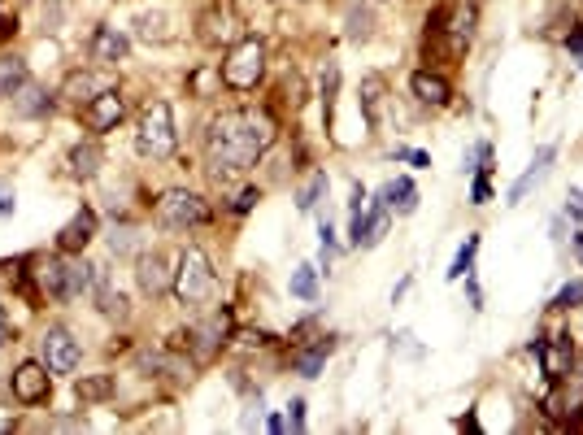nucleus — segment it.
<instances>
[{
	"mask_svg": "<svg viewBox=\"0 0 583 435\" xmlns=\"http://www.w3.org/2000/svg\"><path fill=\"white\" fill-rule=\"evenodd\" d=\"M270 144H275V118L262 114V109L218 114L205 131V153H209V166H214L218 174L248 170Z\"/></svg>",
	"mask_w": 583,
	"mask_h": 435,
	"instance_id": "nucleus-1",
	"label": "nucleus"
},
{
	"mask_svg": "<svg viewBox=\"0 0 583 435\" xmlns=\"http://www.w3.org/2000/svg\"><path fill=\"white\" fill-rule=\"evenodd\" d=\"M179 144V131H175V114H170L166 101H153L140 114V131H135V148H140V157H170Z\"/></svg>",
	"mask_w": 583,
	"mask_h": 435,
	"instance_id": "nucleus-2",
	"label": "nucleus"
},
{
	"mask_svg": "<svg viewBox=\"0 0 583 435\" xmlns=\"http://www.w3.org/2000/svg\"><path fill=\"white\" fill-rule=\"evenodd\" d=\"M218 288V275H214V261H209L201 248H183L179 257V270H175V296L183 305H205Z\"/></svg>",
	"mask_w": 583,
	"mask_h": 435,
	"instance_id": "nucleus-3",
	"label": "nucleus"
},
{
	"mask_svg": "<svg viewBox=\"0 0 583 435\" xmlns=\"http://www.w3.org/2000/svg\"><path fill=\"white\" fill-rule=\"evenodd\" d=\"M266 74V44L253 40V35H244L240 44H231L227 61H222V83L231 87V92H248V87H257Z\"/></svg>",
	"mask_w": 583,
	"mask_h": 435,
	"instance_id": "nucleus-4",
	"label": "nucleus"
},
{
	"mask_svg": "<svg viewBox=\"0 0 583 435\" xmlns=\"http://www.w3.org/2000/svg\"><path fill=\"white\" fill-rule=\"evenodd\" d=\"M209 218H214V214H209V205H205L196 192H188V188H170V192L157 201V222H161V227H170V231L205 227Z\"/></svg>",
	"mask_w": 583,
	"mask_h": 435,
	"instance_id": "nucleus-5",
	"label": "nucleus"
},
{
	"mask_svg": "<svg viewBox=\"0 0 583 435\" xmlns=\"http://www.w3.org/2000/svg\"><path fill=\"white\" fill-rule=\"evenodd\" d=\"M196 27H201L196 31L201 44H209V48H231L244 40V18H240V9H235V0H214Z\"/></svg>",
	"mask_w": 583,
	"mask_h": 435,
	"instance_id": "nucleus-6",
	"label": "nucleus"
},
{
	"mask_svg": "<svg viewBox=\"0 0 583 435\" xmlns=\"http://www.w3.org/2000/svg\"><path fill=\"white\" fill-rule=\"evenodd\" d=\"M40 357L53 375H70V370L83 362V344L74 340L66 327H48L44 340H40Z\"/></svg>",
	"mask_w": 583,
	"mask_h": 435,
	"instance_id": "nucleus-7",
	"label": "nucleus"
},
{
	"mask_svg": "<svg viewBox=\"0 0 583 435\" xmlns=\"http://www.w3.org/2000/svg\"><path fill=\"white\" fill-rule=\"evenodd\" d=\"M475 27H479V5L475 0H453L449 9H440L436 14V31H444L457 48H466L475 40Z\"/></svg>",
	"mask_w": 583,
	"mask_h": 435,
	"instance_id": "nucleus-8",
	"label": "nucleus"
},
{
	"mask_svg": "<svg viewBox=\"0 0 583 435\" xmlns=\"http://www.w3.org/2000/svg\"><path fill=\"white\" fill-rule=\"evenodd\" d=\"M122 114H127V101H122V92L118 87H105L101 96H96L92 105H83V122H88V131L92 135H105V131H114Z\"/></svg>",
	"mask_w": 583,
	"mask_h": 435,
	"instance_id": "nucleus-9",
	"label": "nucleus"
},
{
	"mask_svg": "<svg viewBox=\"0 0 583 435\" xmlns=\"http://www.w3.org/2000/svg\"><path fill=\"white\" fill-rule=\"evenodd\" d=\"M53 370H48L44 362H22L14 370V396L22 405H44L48 401V392H53Z\"/></svg>",
	"mask_w": 583,
	"mask_h": 435,
	"instance_id": "nucleus-10",
	"label": "nucleus"
},
{
	"mask_svg": "<svg viewBox=\"0 0 583 435\" xmlns=\"http://www.w3.org/2000/svg\"><path fill=\"white\" fill-rule=\"evenodd\" d=\"M383 231H388V201H379L370 205V209H362V214H353V227H349V240H353V248H375L379 240H383Z\"/></svg>",
	"mask_w": 583,
	"mask_h": 435,
	"instance_id": "nucleus-11",
	"label": "nucleus"
},
{
	"mask_svg": "<svg viewBox=\"0 0 583 435\" xmlns=\"http://www.w3.org/2000/svg\"><path fill=\"white\" fill-rule=\"evenodd\" d=\"M135 275H140L144 296L175 292V270H166V257H161V253H144L140 261H135Z\"/></svg>",
	"mask_w": 583,
	"mask_h": 435,
	"instance_id": "nucleus-12",
	"label": "nucleus"
},
{
	"mask_svg": "<svg viewBox=\"0 0 583 435\" xmlns=\"http://www.w3.org/2000/svg\"><path fill=\"white\" fill-rule=\"evenodd\" d=\"M92 235H96V214H92V209H79V214L61 227L57 248H61V253H83V248L92 244Z\"/></svg>",
	"mask_w": 583,
	"mask_h": 435,
	"instance_id": "nucleus-13",
	"label": "nucleus"
},
{
	"mask_svg": "<svg viewBox=\"0 0 583 435\" xmlns=\"http://www.w3.org/2000/svg\"><path fill=\"white\" fill-rule=\"evenodd\" d=\"M127 53H131V40L118 27H96V35H92V57L101 61V66H118V61H127Z\"/></svg>",
	"mask_w": 583,
	"mask_h": 435,
	"instance_id": "nucleus-14",
	"label": "nucleus"
},
{
	"mask_svg": "<svg viewBox=\"0 0 583 435\" xmlns=\"http://www.w3.org/2000/svg\"><path fill=\"white\" fill-rule=\"evenodd\" d=\"M553 157H557V148H553V144H544L540 153H536V161H531V166L523 170V179H518L514 188H510V205H523L527 196H531V188H540L544 174H549V166H553Z\"/></svg>",
	"mask_w": 583,
	"mask_h": 435,
	"instance_id": "nucleus-15",
	"label": "nucleus"
},
{
	"mask_svg": "<svg viewBox=\"0 0 583 435\" xmlns=\"http://www.w3.org/2000/svg\"><path fill=\"white\" fill-rule=\"evenodd\" d=\"M409 92H414L423 105L440 109V105H449L453 87H449V79H440V74H431V70H414L409 74Z\"/></svg>",
	"mask_w": 583,
	"mask_h": 435,
	"instance_id": "nucleus-16",
	"label": "nucleus"
},
{
	"mask_svg": "<svg viewBox=\"0 0 583 435\" xmlns=\"http://www.w3.org/2000/svg\"><path fill=\"white\" fill-rule=\"evenodd\" d=\"M531 353L544 362V375L549 379H566V370H570V340L566 335H557L553 344H531Z\"/></svg>",
	"mask_w": 583,
	"mask_h": 435,
	"instance_id": "nucleus-17",
	"label": "nucleus"
},
{
	"mask_svg": "<svg viewBox=\"0 0 583 435\" xmlns=\"http://www.w3.org/2000/svg\"><path fill=\"white\" fill-rule=\"evenodd\" d=\"M336 353V340L331 335H322V340H314L305 348V353H296V375H305V379H318V370L327 366V357Z\"/></svg>",
	"mask_w": 583,
	"mask_h": 435,
	"instance_id": "nucleus-18",
	"label": "nucleus"
},
{
	"mask_svg": "<svg viewBox=\"0 0 583 435\" xmlns=\"http://www.w3.org/2000/svg\"><path fill=\"white\" fill-rule=\"evenodd\" d=\"M101 92H105V87L96 83L92 74H83V70H74L70 79L61 83V96H66L70 105H79V109H83V105H92V101H96V96H101Z\"/></svg>",
	"mask_w": 583,
	"mask_h": 435,
	"instance_id": "nucleus-19",
	"label": "nucleus"
},
{
	"mask_svg": "<svg viewBox=\"0 0 583 435\" xmlns=\"http://www.w3.org/2000/svg\"><path fill=\"white\" fill-rule=\"evenodd\" d=\"M222 335H227V314H214L209 322H201V327H192L188 335H183V340H201V344H196V353L209 357V353H214V348L222 344Z\"/></svg>",
	"mask_w": 583,
	"mask_h": 435,
	"instance_id": "nucleus-20",
	"label": "nucleus"
},
{
	"mask_svg": "<svg viewBox=\"0 0 583 435\" xmlns=\"http://www.w3.org/2000/svg\"><path fill=\"white\" fill-rule=\"evenodd\" d=\"M22 87H27V61L0 57V96H18Z\"/></svg>",
	"mask_w": 583,
	"mask_h": 435,
	"instance_id": "nucleus-21",
	"label": "nucleus"
},
{
	"mask_svg": "<svg viewBox=\"0 0 583 435\" xmlns=\"http://www.w3.org/2000/svg\"><path fill=\"white\" fill-rule=\"evenodd\" d=\"M383 201H388V209H396V214H414L418 209V188L409 179H396L383 188Z\"/></svg>",
	"mask_w": 583,
	"mask_h": 435,
	"instance_id": "nucleus-22",
	"label": "nucleus"
},
{
	"mask_svg": "<svg viewBox=\"0 0 583 435\" xmlns=\"http://www.w3.org/2000/svg\"><path fill=\"white\" fill-rule=\"evenodd\" d=\"M96 170H101V148H96V144H79V148H74V153H70V174H74V179H92Z\"/></svg>",
	"mask_w": 583,
	"mask_h": 435,
	"instance_id": "nucleus-23",
	"label": "nucleus"
},
{
	"mask_svg": "<svg viewBox=\"0 0 583 435\" xmlns=\"http://www.w3.org/2000/svg\"><path fill=\"white\" fill-rule=\"evenodd\" d=\"M92 279H96V270L88 266V261H66V301L70 296L92 292Z\"/></svg>",
	"mask_w": 583,
	"mask_h": 435,
	"instance_id": "nucleus-24",
	"label": "nucleus"
},
{
	"mask_svg": "<svg viewBox=\"0 0 583 435\" xmlns=\"http://www.w3.org/2000/svg\"><path fill=\"white\" fill-rule=\"evenodd\" d=\"M475 253H479V235H466V244L457 248V257L449 266V279H466L470 270H475Z\"/></svg>",
	"mask_w": 583,
	"mask_h": 435,
	"instance_id": "nucleus-25",
	"label": "nucleus"
},
{
	"mask_svg": "<svg viewBox=\"0 0 583 435\" xmlns=\"http://www.w3.org/2000/svg\"><path fill=\"white\" fill-rule=\"evenodd\" d=\"M48 92H40V87H22L18 92V114H27V118H35V114H48Z\"/></svg>",
	"mask_w": 583,
	"mask_h": 435,
	"instance_id": "nucleus-26",
	"label": "nucleus"
},
{
	"mask_svg": "<svg viewBox=\"0 0 583 435\" xmlns=\"http://www.w3.org/2000/svg\"><path fill=\"white\" fill-rule=\"evenodd\" d=\"M379 96H383V83H379V79H366V83H362V109H366V127H379Z\"/></svg>",
	"mask_w": 583,
	"mask_h": 435,
	"instance_id": "nucleus-27",
	"label": "nucleus"
},
{
	"mask_svg": "<svg viewBox=\"0 0 583 435\" xmlns=\"http://www.w3.org/2000/svg\"><path fill=\"white\" fill-rule=\"evenodd\" d=\"M292 296H301V301H314L318 296V270L314 266H301L292 275Z\"/></svg>",
	"mask_w": 583,
	"mask_h": 435,
	"instance_id": "nucleus-28",
	"label": "nucleus"
},
{
	"mask_svg": "<svg viewBox=\"0 0 583 435\" xmlns=\"http://www.w3.org/2000/svg\"><path fill=\"white\" fill-rule=\"evenodd\" d=\"M114 392V379L101 375V379H83L79 383V401H105V396Z\"/></svg>",
	"mask_w": 583,
	"mask_h": 435,
	"instance_id": "nucleus-29",
	"label": "nucleus"
},
{
	"mask_svg": "<svg viewBox=\"0 0 583 435\" xmlns=\"http://www.w3.org/2000/svg\"><path fill=\"white\" fill-rule=\"evenodd\" d=\"M579 305H583V279L566 283V288L553 296V309H579Z\"/></svg>",
	"mask_w": 583,
	"mask_h": 435,
	"instance_id": "nucleus-30",
	"label": "nucleus"
},
{
	"mask_svg": "<svg viewBox=\"0 0 583 435\" xmlns=\"http://www.w3.org/2000/svg\"><path fill=\"white\" fill-rule=\"evenodd\" d=\"M322 192H327V174H314V179L305 183V192H301V209H305V214L322 201Z\"/></svg>",
	"mask_w": 583,
	"mask_h": 435,
	"instance_id": "nucleus-31",
	"label": "nucleus"
},
{
	"mask_svg": "<svg viewBox=\"0 0 583 435\" xmlns=\"http://www.w3.org/2000/svg\"><path fill=\"white\" fill-rule=\"evenodd\" d=\"M101 309H105L109 318H122V314H127V296H122V292H109V288H101Z\"/></svg>",
	"mask_w": 583,
	"mask_h": 435,
	"instance_id": "nucleus-32",
	"label": "nucleus"
},
{
	"mask_svg": "<svg viewBox=\"0 0 583 435\" xmlns=\"http://www.w3.org/2000/svg\"><path fill=\"white\" fill-rule=\"evenodd\" d=\"M135 27H140V35H144V40H166V31H161V27H166V18H153V14H144L140 22H135Z\"/></svg>",
	"mask_w": 583,
	"mask_h": 435,
	"instance_id": "nucleus-33",
	"label": "nucleus"
},
{
	"mask_svg": "<svg viewBox=\"0 0 583 435\" xmlns=\"http://www.w3.org/2000/svg\"><path fill=\"white\" fill-rule=\"evenodd\" d=\"M288 422H292V431H305V401L288 405Z\"/></svg>",
	"mask_w": 583,
	"mask_h": 435,
	"instance_id": "nucleus-34",
	"label": "nucleus"
},
{
	"mask_svg": "<svg viewBox=\"0 0 583 435\" xmlns=\"http://www.w3.org/2000/svg\"><path fill=\"white\" fill-rule=\"evenodd\" d=\"M470 196H475V205H488V201H492V188H488V174H479V179H475V192H470Z\"/></svg>",
	"mask_w": 583,
	"mask_h": 435,
	"instance_id": "nucleus-35",
	"label": "nucleus"
},
{
	"mask_svg": "<svg viewBox=\"0 0 583 435\" xmlns=\"http://www.w3.org/2000/svg\"><path fill=\"white\" fill-rule=\"evenodd\" d=\"M253 201H262V192H257V188L240 192V201H235V214H248V209H253Z\"/></svg>",
	"mask_w": 583,
	"mask_h": 435,
	"instance_id": "nucleus-36",
	"label": "nucleus"
},
{
	"mask_svg": "<svg viewBox=\"0 0 583 435\" xmlns=\"http://www.w3.org/2000/svg\"><path fill=\"white\" fill-rule=\"evenodd\" d=\"M566 209H570V218L583 222V192H570V205H566Z\"/></svg>",
	"mask_w": 583,
	"mask_h": 435,
	"instance_id": "nucleus-37",
	"label": "nucleus"
},
{
	"mask_svg": "<svg viewBox=\"0 0 583 435\" xmlns=\"http://www.w3.org/2000/svg\"><path fill=\"white\" fill-rule=\"evenodd\" d=\"M5 344H9V314L0 309V348H5Z\"/></svg>",
	"mask_w": 583,
	"mask_h": 435,
	"instance_id": "nucleus-38",
	"label": "nucleus"
},
{
	"mask_svg": "<svg viewBox=\"0 0 583 435\" xmlns=\"http://www.w3.org/2000/svg\"><path fill=\"white\" fill-rule=\"evenodd\" d=\"M570 48H575V53L583 57V31H575V40H570Z\"/></svg>",
	"mask_w": 583,
	"mask_h": 435,
	"instance_id": "nucleus-39",
	"label": "nucleus"
},
{
	"mask_svg": "<svg viewBox=\"0 0 583 435\" xmlns=\"http://www.w3.org/2000/svg\"><path fill=\"white\" fill-rule=\"evenodd\" d=\"M9 209H14V205H9V196H0V214H9Z\"/></svg>",
	"mask_w": 583,
	"mask_h": 435,
	"instance_id": "nucleus-40",
	"label": "nucleus"
}]
</instances>
